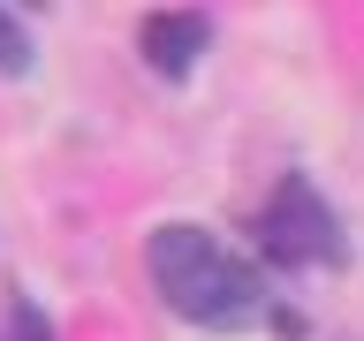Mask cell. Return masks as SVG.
Segmentation results:
<instances>
[{
    "label": "cell",
    "instance_id": "5b68a950",
    "mask_svg": "<svg viewBox=\"0 0 364 341\" xmlns=\"http://www.w3.org/2000/svg\"><path fill=\"white\" fill-rule=\"evenodd\" d=\"M8 318H16V341H53V334H46V318H38V303H23V296H16V311H8Z\"/></svg>",
    "mask_w": 364,
    "mask_h": 341
},
{
    "label": "cell",
    "instance_id": "3957f363",
    "mask_svg": "<svg viewBox=\"0 0 364 341\" xmlns=\"http://www.w3.org/2000/svg\"><path fill=\"white\" fill-rule=\"evenodd\" d=\"M205 45H213V23H205L198 8L144 16V31H136V53H144V68H152V76H167V84H182V76L198 68Z\"/></svg>",
    "mask_w": 364,
    "mask_h": 341
},
{
    "label": "cell",
    "instance_id": "277c9868",
    "mask_svg": "<svg viewBox=\"0 0 364 341\" xmlns=\"http://www.w3.org/2000/svg\"><path fill=\"white\" fill-rule=\"evenodd\" d=\"M31 68V38H23V23L0 8V76H23Z\"/></svg>",
    "mask_w": 364,
    "mask_h": 341
},
{
    "label": "cell",
    "instance_id": "7a4b0ae2",
    "mask_svg": "<svg viewBox=\"0 0 364 341\" xmlns=\"http://www.w3.org/2000/svg\"><path fill=\"white\" fill-rule=\"evenodd\" d=\"M250 243L266 273H341L349 266V235H341L334 205L318 197L311 175H281L266 205L250 212Z\"/></svg>",
    "mask_w": 364,
    "mask_h": 341
},
{
    "label": "cell",
    "instance_id": "6da1fadb",
    "mask_svg": "<svg viewBox=\"0 0 364 341\" xmlns=\"http://www.w3.org/2000/svg\"><path fill=\"white\" fill-rule=\"evenodd\" d=\"M144 273H152L159 303L182 318V326H205V334H243V326H258V318H281V334H304L289 311H273V288L266 273L243 266L235 250L220 243V235H205V227L190 220H167L144 235Z\"/></svg>",
    "mask_w": 364,
    "mask_h": 341
}]
</instances>
